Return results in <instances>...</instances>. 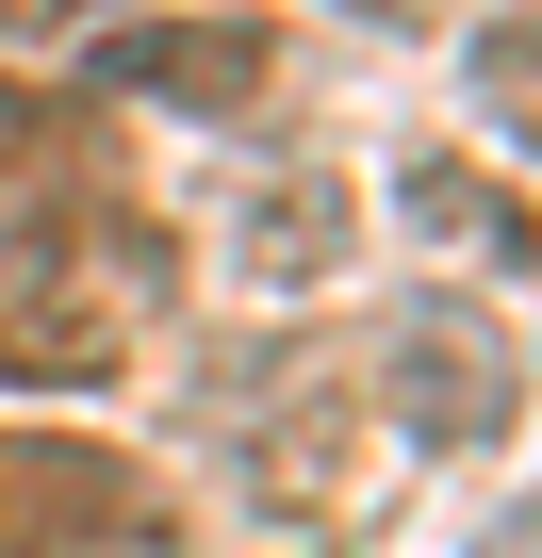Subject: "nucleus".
<instances>
[{
  "mask_svg": "<svg viewBox=\"0 0 542 558\" xmlns=\"http://www.w3.org/2000/svg\"><path fill=\"white\" fill-rule=\"evenodd\" d=\"M246 263H263V279H329V263H346V181H313V165L263 181V197H246Z\"/></svg>",
  "mask_w": 542,
  "mask_h": 558,
  "instance_id": "6e6552de",
  "label": "nucleus"
},
{
  "mask_svg": "<svg viewBox=\"0 0 542 558\" xmlns=\"http://www.w3.org/2000/svg\"><path fill=\"white\" fill-rule=\"evenodd\" d=\"M509 411H526L509 329H493L477 296H411L395 345H378V427H411L427 460H477V444H509Z\"/></svg>",
  "mask_w": 542,
  "mask_h": 558,
  "instance_id": "7ed1b4c3",
  "label": "nucleus"
},
{
  "mask_svg": "<svg viewBox=\"0 0 542 558\" xmlns=\"http://www.w3.org/2000/svg\"><path fill=\"white\" fill-rule=\"evenodd\" d=\"M246 476H263V509H313V525H329V509H346V395L297 378V411L246 444Z\"/></svg>",
  "mask_w": 542,
  "mask_h": 558,
  "instance_id": "0eeeda50",
  "label": "nucleus"
},
{
  "mask_svg": "<svg viewBox=\"0 0 542 558\" xmlns=\"http://www.w3.org/2000/svg\"><path fill=\"white\" fill-rule=\"evenodd\" d=\"M460 83H477V116H493L509 148H542V0H526V17H493V34L460 50Z\"/></svg>",
  "mask_w": 542,
  "mask_h": 558,
  "instance_id": "1a4fd4ad",
  "label": "nucleus"
},
{
  "mask_svg": "<svg viewBox=\"0 0 542 558\" xmlns=\"http://www.w3.org/2000/svg\"><path fill=\"white\" fill-rule=\"evenodd\" d=\"M346 17H427V0H346Z\"/></svg>",
  "mask_w": 542,
  "mask_h": 558,
  "instance_id": "9b49d317",
  "label": "nucleus"
},
{
  "mask_svg": "<svg viewBox=\"0 0 542 558\" xmlns=\"http://www.w3.org/2000/svg\"><path fill=\"white\" fill-rule=\"evenodd\" d=\"M116 542L165 558L148 476L116 444H83V427H0V558H116Z\"/></svg>",
  "mask_w": 542,
  "mask_h": 558,
  "instance_id": "20e7f679",
  "label": "nucleus"
},
{
  "mask_svg": "<svg viewBox=\"0 0 542 558\" xmlns=\"http://www.w3.org/2000/svg\"><path fill=\"white\" fill-rule=\"evenodd\" d=\"M83 99L116 116V99H165V116H263V99H297V66H280V17H246V0H197V17H116L99 34V66H83Z\"/></svg>",
  "mask_w": 542,
  "mask_h": 558,
  "instance_id": "f03ea898",
  "label": "nucleus"
},
{
  "mask_svg": "<svg viewBox=\"0 0 542 558\" xmlns=\"http://www.w3.org/2000/svg\"><path fill=\"white\" fill-rule=\"evenodd\" d=\"M99 181H116V116L0 66V214H50V197H99Z\"/></svg>",
  "mask_w": 542,
  "mask_h": 558,
  "instance_id": "39448f33",
  "label": "nucleus"
},
{
  "mask_svg": "<svg viewBox=\"0 0 542 558\" xmlns=\"http://www.w3.org/2000/svg\"><path fill=\"white\" fill-rule=\"evenodd\" d=\"M165 296H181V246L116 181L50 197V214H0V378L99 395V378H132V345L165 329Z\"/></svg>",
  "mask_w": 542,
  "mask_h": 558,
  "instance_id": "f257e3e1",
  "label": "nucleus"
},
{
  "mask_svg": "<svg viewBox=\"0 0 542 558\" xmlns=\"http://www.w3.org/2000/svg\"><path fill=\"white\" fill-rule=\"evenodd\" d=\"M395 197H411L444 246H477V263H542V214H526L509 181H477L460 148H411V181H395Z\"/></svg>",
  "mask_w": 542,
  "mask_h": 558,
  "instance_id": "423d86ee",
  "label": "nucleus"
},
{
  "mask_svg": "<svg viewBox=\"0 0 542 558\" xmlns=\"http://www.w3.org/2000/svg\"><path fill=\"white\" fill-rule=\"evenodd\" d=\"M477 558H542V509H509V525H493V542H477Z\"/></svg>",
  "mask_w": 542,
  "mask_h": 558,
  "instance_id": "9d476101",
  "label": "nucleus"
}]
</instances>
